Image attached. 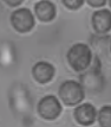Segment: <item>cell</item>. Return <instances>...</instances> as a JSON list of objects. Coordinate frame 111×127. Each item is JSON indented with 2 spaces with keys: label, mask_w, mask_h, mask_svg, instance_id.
Here are the masks:
<instances>
[{
  "label": "cell",
  "mask_w": 111,
  "mask_h": 127,
  "mask_svg": "<svg viewBox=\"0 0 111 127\" xmlns=\"http://www.w3.org/2000/svg\"><path fill=\"white\" fill-rule=\"evenodd\" d=\"M66 60L74 71L82 72L86 70L92 62V51L85 43L73 44L66 54Z\"/></svg>",
  "instance_id": "cell-1"
},
{
  "label": "cell",
  "mask_w": 111,
  "mask_h": 127,
  "mask_svg": "<svg viewBox=\"0 0 111 127\" xmlns=\"http://www.w3.org/2000/svg\"><path fill=\"white\" fill-rule=\"evenodd\" d=\"M58 94L59 99L66 106H77L85 97V90L80 82L69 80L59 86Z\"/></svg>",
  "instance_id": "cell-2"
},
{
  "label": "cell",
  "mask_w": 111,
  "mask_h": 127,
  "mask_svg": "<svg viewBox=\"0 0 111 127\" xmlns=\"http://www.w3.org/2000/svg\"><path fill=\"white\" fill-rule=\"evenodd\" d=\"M61 111L60 101L55 95H46L38 103V114L44 120H55L60 115Z\"/></svg>",
  "instance_id": "cell-3"
},
{
  "label": "cell",
  "mask_w": 111,
  "mask_h": 127,
  "mask_svg": "<svg viewBox=\"0 0 111 127\" xmlns=\"http://www.w3.org/2000/svg\"><path fill=\"white\" fill-rule=\"evenodd\" d=\"M11 24L13 29L20 33L30 32L34 28V16L28 8H18L11 14Z\"/></svg>",
  "instance_id": "cell-4"
},
{
  "label": "cell",
  "mask_w": 111,
  "mask_h": 127,
  "mask_svg": "<svg viewBox=\"0 0 111 127\" xmlns=\"http://www.w3.org/2000/svg\"><path fill=\"white\" fill-rule=\"evenodd\" d=\"M73 116L79 125L90 126L97 120V109L92 103H82L77 106V108H74Z\"/></svg>",
  "instance_id": "cell-5"
},
{
  "label": "cell",
  "mask_w": 111,
  "mask_h": 127,
  "mask_svg": "<svg viewBox=\"0 0 111 127\" xmlns=\"http://www.w3.org/2000/svg\"><path fill=\"white\" fill-rule=\"evenodd\" d=\"M92 28L98 34L108 33L111 31V11L108 8H102L94 11L91 17Z\"/></svg>",
  "instance_id": "cell-6"
},
{
  "label": "cell",
  "mask_w": 111,
  "mask_h": 127,
  "mask_svg": "<svg viewBox=\"0 0 111 127\" xmlns=\"http://www.w3.org/2000/svg\"><path fill=\"white\" fill-rule=\"evenodd\" d=\"M56 74V68L53 64L46 61H39L32 66V76L38 83L45 84L53 78Z\"/></svg>",
  "instance_id": "cell-7"
},
{
  "label": "cell",
  "mask_w": 111,
  "mask_h": 127,
  "mask_svg": "<svg viewBox=\"0 0 111 127\" xmlns=\"http://www.w3.org/2000/svg\"><path fill=\"white\" fill-rule=\"evenodd\" d=\"M34 13L40 22L47 23L55 19L57 8L55 4L50 0H40L34 5Z\"/></svg>",
  "instance_id": "cell-8"
},
{
  "label": "cell",
  "mask_w": 111,
  "mask_h": 127,
  "mask_svg": "<svg viewBox=\"0 0 111 127\" xmlns=\"http://www.w3.org/2000/svg\"><path fill=\"white\" fill-rule=\"evenodd\" d=\"M80 83L91 92H99L104 87V78L96 69H91L80 76Z\"/></svg>",
  "instance_id": "cell-9"
},
{
  "label": "cell",
  "mask_w": 111,
  "mask_h": 127,
  "mask_svg": "<svg viewBox=\"0 0 111 127\" xmlns=\"http://www.w3.org/2000/svg\"><path fill=\"white\" fill-rule=\"evenodd\" d=\"M97 120L102 127H111V105H105L97 112Z\"/></svg>",
  "instance_id": "cell-10"
},
{
  "label": "cell",
  "mask_w": 111,
  "mask_h": 127,
  "mask_svg": "<svg viewBox=\"0 0 111 127\" xmlns=\"http://www.w3.org/2000/svg\"><path fill=\"white\" fill-rule=\"evenodd\" d=\"M85 0H61L63 5L69 10H78L83 6Z\"/></svg>",
  "instance_id": "cell-11"
},
{
  "label": "cell",
  "mask_w": 111,
  "mask_h": 127,
  "mask_svg": "<svg viewBox=\"0 0 111 127\" xmlns=\"http://www.w3.org/2000/svg\"><path fill=\"white\" fill-rule=\"evenodd\" d=\"M106 1L108 0H86V2L91 7H102L106 4Z\"/></svg>",
  "instance_id": "cell-12"
},
{
  "label": "cell",
  "mask_w": 111,
  "mask_h": 127,
  "mask_svg": "<svg viewBox=\"0 0 111 127\" xmlns=\"http://www.w3.org/2000/svg\"><path fill=\"white\" fill-rule=\"evenodd\" d=\"M6 5L11 6V7H16V6H19L20 4H22L24 0H2Z\"/></svg>",
  "instance_id": "cell-13"
},
{
  "label": "cell",
  "mask_w": 111,
  "mask_h": 127,
  "mask_svg": "<svg viewBox=\"0 0 111 127\" xmlns=\"http://www.w3.org/2000/svg\"><path fill=\"white\" fill-rule=\"evenodd\" d=\"M109 5H110V7H111V0H109Z\"/></svg>",
  "instance_id": "cell-14"
},
{
  "label": "cell",
  "mask_w": 111,
  "mask_h": 127,
  "mask_svg": "<svg viewBox=\"0 0 111 127\" xmlns=\"http://www.w3.org/2000/svg\"><path fill=\"white\" fill-rule=\"evenodd\" d=\"M110 51H111V42H110Z\"/></svg>",
  "instance_id": "cell-15"
}]
</instances>
